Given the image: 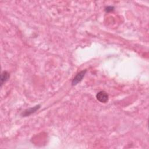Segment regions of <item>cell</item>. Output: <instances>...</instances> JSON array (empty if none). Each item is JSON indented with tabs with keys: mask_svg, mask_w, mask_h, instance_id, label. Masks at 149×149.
<instances>
[{
	"mask_svg": "<svg viewBox=\"0 0 149 149\" xmlns=\"http://www.w3.org/2000/svg\"><path fill=\"white\" fill-rule=\"evenodd\" d=\"M96 98L98 101L102 103H106L108 101V95L104 91H100L96 94Z\"/></svg>",
	"mask_w": 149,
	"mask_h": 149,
	"instance_id": "6da1fadb",
	"label": "cell"
},
{
	"mask_svg": "<svg viewBox=\"0 0 149 149\" xmlns=\"http://www.w3.org/2000/svg\"><path fill=\"white\" fill-rule=\"evenodd\" d=\"M87 72V70L85 69V70H83L82 71H80V72H79L76 76L75 77H74V79H73L72 81V86H75L76 85L77 83H79V82H80L83 77L84 76L86 73Z\"/></svg>",
	"mask_w": 149,
	"mask_h": 149,
	"instance_id": "7a4b0ae2",
	"label": "cell"
},
{
	"mask_svg": "<svg viewBox=\"0 0 149 149\" xmlns=\"http://www.w3.org/2000/svg\"><path fill=\"white\" fill-rule=\"evenodd\" d=\"M40 105H37L33 107L28 108L27 109H26L25 111H24L22 113V116L26 117L27 116H29L30 115H31L32 113H34L35 112H36L40 108Z\"/></svg>",
	"mask_w": 149,
	"mask_h": 149,
	"instance_id": "3957f363",
	"label": "cell"
},
{
	"mask_svg": "<svg viewBox=\"0 0 149 149\" xmlns=\"http://www.w3.org/2000/svg\"><path fill=\"white\" fill-rule=\"evenodd\" d=\"M114 9V7L113 6H107L105 8V11L107 12H111L112 10H113Z\"/></svg>",
	"mask_w": 149,
	"mask_h": 149,
	"instance_id": "5b68a950",
	"label": "cell"
},
{
	"mask_svg": "<svg viewBox=\"0 0 149 149\" xmlns=\"http://www.w3.org/2000/svg\"><path fill=\"white\" fill-rule=\"evenodd\" d=\"M10 77L9 73L6 72V71H3L2 72L1 74V86H2V84L5 83L6 81L8 80L9 78Z\"/></svg>",
	"mask_w": 149,
	"mask_h": 149,
	"instance_id": "277c9868",
	"label": "cell"
}]
</instances>
